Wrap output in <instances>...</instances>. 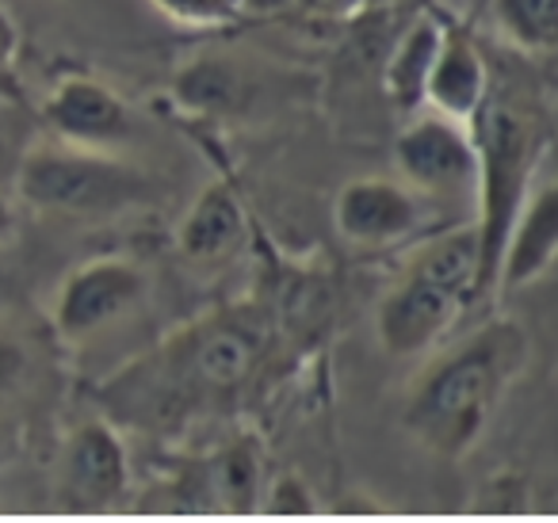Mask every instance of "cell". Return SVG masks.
Wrapping results in <instances>:
<instances>
[{"label": "cell", "mask_w": 558, "mask_h": 523, "mask_svg": "<svg viewBox=\"0 0 558 523\" xmlns=\"http://www.w3.org/2000/svg\"><path fill=\"white\" fill-rule=\"evenodd\" d=\"M20 375V348L0 337V390Z\"/></svg>", "instance_id": "cell-21"}, {"label": "cell", "mask_w": 558, "mask_h": 523, "mask_svg": "<svg viewBox=\"0 0 558 523\" xmlns=\"http://www.w3.org/2000/svg\"><path fill=\"white\" fill-rule=\"evenodd\" d=\"M16 50H20V32L9 20V12L0 9V104L20 100V81H16Z\"/></svg>", "instance_id": "cell-19"}, {"label": "cell", "mask_w": 558, "mask_h": 523, "mask_svg": "<svg viewBox=\"0 0 558 523\" xmlns=\"http://www.w3.org/2000/svg\"><path fill=\"white\" fill-rule=\"evenodd\" d=\"M494 24L512 47L547 54L558 39V0H494Z\"/></svg>", "instance_id": "cell-16"}, {"label": "cell", "mask_w": 558, "mask_h": 523, "mask_svg": "<svg viewBox=\"0 0 558 523\" xmlns=\"http://www.w3.org/2000/svg\"><path fill=\"white\" fill-rule=\"evenodd\" d=\"M440 39H444V24L436 16H428V12L413 20V27L402 35V42H398L387 62V93L395 100V108L417 111L425 104V81L436 62Z\"/></svg>", "instance_id": "cell-15"}, {"label": "cell", "mask_w": 558, "mask_h": 523, "mask_svg": "<svg viewBox=\"0 0 558 523\" xmlns=\"http://www.w3.org/2000/svg\"><path fill=\"white\" fill-rule=\"evenodd\" d=\"M47 126L70 146L108 149L131 134V111L111 85L85 73L62 77L43 100Z\"/></svg>", "instance_id": "cell-8"}, {"label": "cell", "mask_w": 558, "mask_h": 523, "mask_svg": "<svg viewBox=\"0 0 558 523\" xmlns=\"http://www.w3.org/2000/svg\"><path fill=\"white\" fill-rule=\"evenodd\" d=\"M268 500H271V512H283V515H306V512H314V497H311V489H306L303 482H299L295 474H288L283 482H276V489L268 492Z\"/></svg>", "instance_id": "cell-20"}, {"label": "cell", "mask_w": 558, "mask_h": 523, "mask_svg": "<svg viewBox=\"0 0 558 523\" xmlns=\"http://www.w3.org/2000/svg\"><path fill=\"white\" fill-rule=\"evenodd\" d=\"M9 233H12V207L0 195V238H9Z\"/></svg>", "instance_id": "cell-23"}, {"label": "cell", "mask_w": 558, "mask_h": 523, "mask_svg": "<svg viewBox=\"0 0 558 523\" xmlns=\"http://www.w3.org/2000/svg\"><path fill=\"white\" fill-rule=\"evenodd\" d=\"M486 88H489V62L478 50V42L463 27L444 24L440 50H436V62L425 81V104L436 115L471 123Z\"/></svg>", "instance_id": "cell-11"}, {"label": "cell", "mask_w": 558, "mask_h": 523, "mask_svg": "<svg viewBox=\"0 0 558 523\" xmlns=\"http://www.w3.org/2000/svg\"><path fill=\"white\" fill-rule=\"evenodd\" d=\"M260 344L264 337L256 321L210 317V321L180 332L157 360V370H165V390L184 401L222 398L248 378Z\"/></svg>", "instance_id": "cell-5"}, {"label": "cell", "mask_w": 558, "mask_h": 523, "mask_svg": "<svg viewBox=\"0 0 558 523\" xmlns=\"http://www.w3.org/2000/svg\"><path fill=\"white\" fill-rule=\"evenodd\" d=\"M165 20L180 27H195V32H210V27H230L241 16V0H149Z\"/></svg>", "instance_id": "cell-18"}, {"label": "cell", "mask_w": 558, "mask_h": 523, "mask_svg": "<svg viewBox=\"0 0 558 523\" xmlns=\"http://www.w3.org/2000/svg\"><path fill=\"white\" fill-rule=\"evenodd\" d=\"M146 294V276L138 264L119 260H88L65 276L54 299V329L62 340H85L104 325L119 321Z\"/></svg>", "instance_id": "cell-6"}, {"label": "cell", "mask_w": 558, "mask_h": 523, "mask_svg": "<svg viewBox=\"0 0 558 523\" xmlns=\"http://www.w3.org/2000/svg\"><path fill=\"white\" fill-rule=\"evenodd\" d=\"M65 482L81 504H116L126 492V447L108 421H85L70 436Z\"/></svg>", "instance_id": "cell-12"}, {"label": "cell", "mask_w": 558, "mask_h": 523, "mask_svg": "<svg viewBox=\"0 0 558 523\" xmlns=\"http://www.w3.org/2000/svg\"><path fill=\"white\" fill-rule=\"evenodd\" d=\"M482 294V256L474 226L428 241L402 279L379 302V340L390 355H417L433 348L456 317Z\"/></svg>", "instance_id": "cell-3"}, {"label": "cell", "mask_w": 558, "mask_h": 523, "mask_svg": "<svg viewBox=\"0 0 558 523\" xmlns=\"http://www.w3.org/2000/svg\"><path fill=\"white\" fill-rule=\"evenodd\" d=\"M558 253V187L543 184L532 187L527 199L520 203L517 218H512L509 233L501 241V256H497V279L505 291H520V287L539 283L550 271Z\"/></svg>", "instance_id": "cell-10"}, {"label": "cell", "mask_w": 558, "mask_h": 523, "mask_svg": "<svg viewBox=\"0 0 558 523\" xmlns=\"http://www.w3.org/2000/svg\"><path fill=\"white\" fill-rule=\"evenodd\" d=\"M333 222L352 245H395L421 226V192L383 177H360L337 192Z\"/></svg>", "instance_id": "cell-9"}, {"label": "cell", "mask_w": 558, "mask_h": 523, "mask_svg": "<svg viewBox=\"0 0 558 523\" xmlns=\"http://www.w3.org/2000/svg\"><path fill=\"white\" fill-rule=\"evenodd\" d=\"M215 500L222 508H253L260 497V454L256 443L241 439V443L226 447L215 459Z\"/></svg>", "instance_id": "cell-17"}, {"label": "cell", "mask_w": 558, "mask_h": 523, "mask_svg": "<svg viewBox=\"0 0 558 523\" xmlns=\"http://www.w3.org/2000/svg\"><path fill=\"white\" fill-rule=\"evenodd\" d=\"M245 238V210H241L238 195L218 180L207 192L195 199V207L184 215L177 233V245L187 260H222L226 253L238 248V241Z\"/></svg>", "instance_id": "cell-13"}, {"label": "cell", "mask_w": 558, "mask_h": 523, "mask_svg": "<svg viewBox=\"0 0 558 523\" xmlns=\"http://www.w3.org/2000/svg\"><path fill=\"white\" fill-rule=\"evenodd\" d=\"M395 161L413 192L448 195L474 184V177H478L471 131L459 119L436 115V111L417 115L398 134Z\"/></svg>", "instance_id": "cell-7"}, {"label": "cell", "mask_w": 558, "mask_h": 523, "mask_svg": "<svg viewBox=\"0 0 558 523\" xmlns=\"http://www.w3.org/2000/svg\"><path fill=\"white\" fill-rule=\"evenodd\" d=\"M474 157H478V256H482V291L497 279L501 241L517 218L520 203L532 192L535 165L547 154V115L543 104L524 81H494L471 115Z\"/></svg>", "instance_id": "cell-2"}, {"label": "cell", "mask_w": 558, "mask_h": 523, "mask_svg": "<svg viewBox=\"0 0 558 523\" xmlns=\"http://www.w3.org/2000/svg\"><path fill=\"white\" fill-rule=\"evenodd\" d=\"M314 9H326V12H344V9H352L356 0H311Z\"/></svg>", "instance_id": "cell-22"}, {"label": "cell", "mask_w": 558, "mask_h": 523, "mask_svg": "<svg viewBox=\"0 0 558 523\" xmlns=\"http://www.w3.org/2000/svg\"><path fill=\"white\" fill-rule=\"evenodd\" d=\"M532 340L517 321L478 325L466 340L440 352L405 398L402 428L440 459H463L478 447L489 416L527 367Z\"/></svg>", "instance_id": "cell-1"}, {"label": "cell", "mask_w": 558, "mask_h": 523, "mask_svg": "<svg viewBox=\"0 0 558 523\" xmlns=\"http://www.w3.org/2000/svg\"><path fill=\"white\" fill-rule=\"evenodd\" d=\"M172 96L195 115H233L248 104V81L226 58H195L177 73Z\"/></svg>", "instance_id": "cell-14"}, {"label": "cell", "mask_w": 558, "mask_h": 523, "mask_svg": "<svg viewBox=\"0 0 558 523\" xmlns=\"http://www.w3.org/2000/svg\"><path fill=\"white\" fill-rule=\"evenodd\" d=\"M16 195L47 215H119V210L146 207L157 199L154 177L134 165L108 157L104 149L70 146H35L20 161Z\"/></svg>", "instance_id": "cell-4"}]
</instances>
